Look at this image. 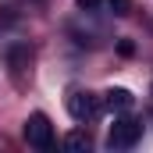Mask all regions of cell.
I'll return each mask as SVG.
<instances>
[{
    "instance_id": "cell-4",
    "label": "cell",
    "mask_w": 153,
    "mask_h": 153,
    "mask_svg": "<svg viewBox=\"0 0 153 153\" xmlns=\"http://www.w3.org/2000/svg\"><path fill=\"white\" fill-rule=\"evenodd\" d=\"M132 103H135V96H132L128 89H107V93H103V107H107V111H128Z\"/></svg>"
},
{
    "instance_id": "cell-3",
    "label": "cell",
    "mask_w": 153,
    "mask_h": 153,
    "mask_svg": "<svg viewBox=\"0 0 153 153\" xmlns=\"http://www.w3.org/2000/svg\"><path fill=\"white\" fill-rule=\"evenodd\" d=\"M68 114L75 121H89V117L100 114V100L93 93H85V89H71L68 93Z\"/></svg>"
},
{
    "instance_id": "cell-9",
    "label": "cell",
    "mask_w": 153,
    "mask_h": 153,
    "mask_svg": "<svg viewBox=\"0 0 153 153\" xmlns=\"http://www.w3.org/2000/svg\"><path fill=\"white\" fill-rule=\"evenodd\" d=\"M117 50H121V53H125V57H128V53H132V50H135V46H132V43H128V39H121V43H117Z\"/></svg>"
},
{
    "instance_id": "cell-2",
    "label": "cell",
    "mask_w": 153,
    "mask_h": 153,
    "mask_svg": "<svg viewBox=\"0 0 153 153\" xmlns=\"http://www.w3.org/2000/svg\"><path fill=\"white\" fill-rule=\"evenodd\" d=\"M25 143L36 146V150H50L53 146V125L46 114H29L25 121Z\"/></svg>"
},
{
    "instance_id": "cell-5",
    "label": "cell",
    "mask_w": 153,
    "mask_h": 153,
    "mask_svg": "<svg viewBox=\"0 0 153 153\" xmlns=\"http://www.w3.org/2000/svg\"><path fill=\"white\" fill-rule=\"evenodd\" d=\"M64 150H75V153L89 150V135H85V132H68V135H64Z\"/></svg>"
},
{
    "instance_id": "cell-10",
    "label": "cell",
    "mask_w": 153,
    "mask_h": 153,
    "mask_svg": "<svg viewBox=\"0 0 153 153\" xmlns=\"http://www.w3.org/2000/svg\"><path fill=\"white\" fill-rule=\"evenodd\" d=\"M150 96H153V85H150Z\"/></svg>"
},
{
    "instance_id": "cell-1",
    "label": "cell",
    "mask_w": 153,
    "mask_h": 153,
    "mask_svg": "<svg viewBox=\"0 0 153 153\" xmlns=\"http://www.w3.org/2000/svg\"><path fill=\"white\" fill-rule=\"evenodd\" d=\"M143 139V121L135 117H117L107 132V150H132Z\"/></svg>"
},
{
    "instance_id": "cell-6",
    "label": "cell",
    "mask_w": 153,
    "mask_h": 153,
    "mask_svg": "<svg viewBox=\"0 0 153 153\" xmlns=\"http://www.w3.org/2000/svg\"><path fill=\"white\" fill-rule=\"evenodd\" d=\"M103 4L111 7L114 18H128V14H132V0H103Z\"/></svg>"
},
{
    "instance_id": "cell-8",
    "label": "cell",
    "mask_w": 153,
    "mask_h": 153,
    "mask_svg": "<svg viewBox=\"0 0 153 153\" xmlns=\"http://www.w3.org/2000/svg\"><path fill=\"white\" fill-rule=\"evenodd\" d=\"M100 0H78V11H96Z\"/></svg>"
},
{
    "instance_id": "cell-7",
    "label": "cell",
    "mask_w": 153,
    "mask_h": 153,
    "mask_svg": "<svg viewBox=\"0 0 153 153\" xmlns=\"http://www.w3.org/2000/svg\"><path fill=\"white\" fill-rule=\"evenodd\" d=\"M25 57H29V50H22V46H14V50H7V61H11V68H14V71H22V64H25Z\"/></svg>"
}]
</instances>
